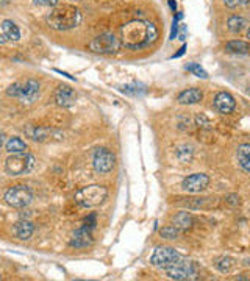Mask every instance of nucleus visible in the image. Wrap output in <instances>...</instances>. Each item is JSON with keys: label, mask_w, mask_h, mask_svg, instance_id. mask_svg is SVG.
<instances>
[{"label": "nucleus", "mask_w": 250, "mask_h": 281, "mask_svg": "<svg viewBox=\"0 0 250 281\" xmlns=\"http://www.w3.org/2000/svg\"><path fill=\"white\" fill-rule=\"evenodd\" d=\"M88 49L94 53L100 55H113L119 52L120 49V41L113 35V33H102L97 38H94L89 44Z\"/></svg>", "instance_id": "nucleus-6"}, {"label": "nucleus", "mask_w": 250, "mask_h": 281, "mask_svg": "<svg viewBox=\"0 0 250 281\" xmlns=\"http://www.w3.org/2000/svg\"><path fill=\"white\" fill-rule=\"evenodd\" d=\"M7 152L8 153H22L27 150V144L20 139V138H10V141L7 142Z\"/></svg>", "instance_id": "nucleus-24"}, {"label": "nucleus", "mask_w": 250, "mask_h": 281, "mask_svg": "<svg viewBox=\"0 0 250 281\" xmlns=\"http://www.w3.org/2000/svg\"><path fill=\"white\" fill-rule=\"evenodd\" d=\"M108 197V189L100 184H89L75 192V203L81 208H96Z\"/></svg>", "instance_id": "nucleus-3"}, {"label": "nucleus", "mask_w": 250, "mask_h": 281, "mask_svg": "<svg viewBox=\"0 0 250 281\" xmlns=\"http://www.w3.org/2000/svg\"><path fill=\"white\" fill-rule=\"evenodd\" d=\"M183 17V14L180 13L177 17H174V27H172V33H171V39H175L177 38V31H178V20Z\"/></svg>", "instance_id": "nucleus-30"}, {"label": "nucleus", "mask_w": 250, "mask_h": 281, "mask_svg": "<svg viewBox=\"0 0 250 281\" xmlns=\"http://www.w3.org/2000/svg\"><path fill=\"white\" fill-rule=\"evenodd\" d=\"M10 4V0H0V7H5Z\"/></svg>", "instance_id": "nucleus-34"}, {"label": "nucleus", "mask_w": 250, "mask_h": 281, "mask_svg": "<svg viewBox=\"0 0 250 281\" xmlns=\"http://www.w3.org/2000/svg\"><path fill=\"white\" fill-rule=\"evenodd\" d=\"M33 200V194L27 186H13L5 192L7 205L13 208H25Z\"/></svg>", "instance_id": "nucleus-10"}, {"label": "nucleus", "mask_w": 250, "mask_h": 281, "mask_svg": "<svg viewBox=\"0 0 250 281\" xmlns=\"http://www.w3.org/2000/svg\"><path fill=\"white\" fill-rule=\"evenodd\" d=\"M81 22V14L78 11V8L72 7V5H62L56 10H53L49 17H47V24L55 28V30H71L74 27H77Z\"/></svg>", "instance_id": "nucleus-2"}, {"label": "nucleus", "mask_w": 250, "mask_h": 281, "mask_svg": "<svg viewBox=\"0 0 250 281\" xmlns=\"http://www.w3.org/2000/svg\"><path fill=\"white\" fill-rule=\"evenodd\" d=\"M96 227V214H91L85 219L83 225L75 230L71 239V245L75 248H85L92 244V230Z\"/></svg>", "instance_id": "nucleus-8"}, {"label": "nucleus", "mask_w": 250, "mask_h": 281, "mask_svg": "<svg viewBox=\"0 0 250 281\" xmlns=\"http://www.w3.org/2000/svg\"><path fill=\"white\" fill-rule=\"evenodd\" d=\"M210 184V177L205 175V174H193V175H187L183 183H181V187L183 191L186 192H191V194H197V192H202L205 191Z\"/></svg>", "instance_id": "nucleus-12"}, {"label": "nucleus", "mask_w": 250, "mask_h": 281, "mask_svg": "<svg viewBox=\"0 0 250 281\" xmlns=\"http://www.w3.org/2000/svg\"><path fill=\"white\" fill-rule=\"evenodd\" d=\"M119 91L122 94H125V96H130V97H141V96H145L147 94V88L142 83L125 84V86H120Z\"/></svg>", "instance_id": "nucleus-20"}, {"label": "nucleus", "mask_w": 250, "mask_h": 281, "mask_svg": "<svg viewBox=\"0 0 250 281\" xmlns=\"http://www.w3.org/2000/svg\"><path fill=\"white\" fill-rule=\"evenodd\" d=\"M177 156H178V160L181 163H186V161H190L193 158V147H187V145H183L177 150Z\"/></svg>", "instance_id": "nucleus-26"}, {"label": "nucleus", "mask_w": 250, "mask_h": 281, "mask_svg": "<svg viewBox=\"0 0 250 281\" xmlns=\"http://www.w3.org/2000/svg\"><path fill=\"white\" fill-rule=\"evenodd\" d=\"M35 4L43 7H55L58 4V0H35Z\"/></svg>", "instance_id": "nucleus-31"}, {"label": "nucleus", "mask_w": 250, "mask_h": 281, "mask_svg": "<svg viewBox=\"0 0 250 281\" xmlns=\"http://www.w3.org/2000/svg\"><path fill=\"white\" fill-rule=\"evenodd\" d=\"M114 163H116V156L113 155V152H110L108 148L105 147H100V148H96L92 155V166H94V170L100 175H105L108 172L113 170L114 167Z\"/></svg>", "instance_id": "nucleus-11"}, {"label": "nucleus", "mask_w": 250, "mask_h": 281, "mask_svg": "<svg viewBox=\"0 0 250 281\" xmlns=\"http://www.w3.org/2000/svg\"><path fill=\"white\" fill-rule=\"evenodd\" d=\"M236 156H238V164L239 167L248 174L250 172V145L248 144H242L238 147V152H236Z\"/></svg>", "instance_id": "nucleus-18"}, {"label": "nucleus", "mask_w": 250, "mask_h": 281, "mask_svg": "<svg viewBox=\"0 0 250 281\" xmlns=\"http://www.w3.org/2000/svg\"><path fill=\"white\" fill-rule=\"evenodd\" d=\"M224 4L228 8H236V7H241V5H247L248 0H224Z\"/></svg>", "instance_id": "nucleus-29"}, {"label": "nucleus", "mask_w": 250, "mask_h": 281, "mask_svg": "<svg viewBox=\"0 0 250 281\" xmlns=\"http://www.w3.org/2000/svg\"><path fill=\"white\" fill-rule=\"evenodd\" d=\"M194 222V219L190 212H178L175 217H174V224H175V228H181V230H187L191 228Z\"/></svg>", "instance_id": "nucleus-21"}, {"label": "nucleus", "mask_w": 250, "mask_h": 281, "mask_svg": "<svg viewBox=\"0 0 250 281\" xmlns=\"http://www.w3.org/2000/svg\"><path fill=\"white\" fill-rule=\"evenodd\" d=\"M184 38H186V25H181V33H180V39H181V41H184Z\"/></svg>", "instance_id": "nucleus-32"}, {"label": "nucleus", "mask_w": 250, "mask_h": 281, "mask_svg": "<svg viewBox=\"0 0 250 281\" xmlns=\"http://www.w3.org/2000/svg\"><path fill=\"white\" fill-rule=\"evenodd\" d=\"M180 258H181V255L172 247H156L152 258H150V263L155 267H160V269L166 270L168 267L174 266Z\"/></svg>", "instance_id": "nucleus-9"}, {"label": "nucleus", "mask_w": 250, "mask_h": 281, "mask_svg": "<svg viewBox=\"0 0 250 281\" xmlns=\"http://www.w3.org/2000/svg\"><path fill=\"white\" fill-rule=\"evenodd\" d=\"M39 91H41V86L36 80H25V81L13 83L7 89V94L10 97L20 100L22 103H33L39 97Z\"/></svg>", "instance_id": "nucleus-4"}, {"label": "nucleus", "mask_w": 250, "mask_h": 281, "mask_svg": "<svg viewBox=\"0 0 250 281\" xmlns=\"http://www.w3.org/2000/svg\"><path fill=\"white\" fill-rule=\"evenodd\" d=\"M35 167V156L27 152L22 153H13L10 158L5 161V170L11 177L25 175Z\"/></svg>", "instance_id": "nucleus-5"}, {"label": "nucleus", "mask_w": 250, "mask_h": 281, "mask_svg": "<svg viewBox=\"0 0 250 281\" xmlns=\"http://www.w3.org/2000/svg\"><path fill=\"white\" fill-rule=\"evenodd\" d=\"M25 133L28 138H31L33 141H46L50 138V135L53 133L50 128H44V127H36V125H28L25 128Z\"/></svg>", "instance_id": "nucleus-17"}, {"label": "nucleus", "mask_w": 250, "mask_h": 281, "mask_svg": "<svg viewBox=\"0 0 250 281\" xmlns=\"http://www.w3.org/2000/svg\"><path fill=\"white\" fill-rule=\"evenodd\" d=\"M186 71H190V72H191V74H194L196 77L208 78V74L200 68V64H197V62H190V64H186Z\"/></svg>", "instance_id": "nucleus-27"}, {"label": "nucleus", "mask_w": 250, "mask_h": 281, "mask_svg": "<svg viewBox=\"0 0 250 281\" xmlns=\"http://www.w3.org/2000/svg\"><path fill=\"white\" fill-rule=\"evenodd\" d=\"M2 33L7 41H19V38H20V31H19L17 25L8 19L2 22Z\"/></svg>", "instance_id": "nucleus-19"}, {"label": "nucleus", "mask_w": 250, "mask_h": 281, "mask_svg": "<svg viewBox=\"0 0 250 281\" xmlns=\"http://www.w3.org/2000/svg\"><path fill=\"white\" fill-rule=\"evenodd\" d=\"M13 233H14V236H16L17 239L27 241V239L31 237V234L35 233V225L31 224L30 221H24V219H22V221H19V222L14 225Z\"/></svg>", "instance_id": "nucleus-16"}, {"label": "nucleus", "mask_w": 250, "mask_h": 281, "mask_svg": "<svg viewBox=\"0 0 250 281\" xmlns=\"http://www.w3.org/2000/svg\"><path fill=\"white\" fill-rule=\"evenodd\" d=\"M2 145H4V139H2V136H0V148H2Z\"/></svg>", "instance_id": "nucleus-35"}, {"label": "nucleus", "mask_w": 250, "mask_h": 281, "mask_svg": "<svg viewBox=\"0 0 250 281\" xmlns=\"http://www.w3.org/2000/svg\"><path fill=\"white\" fill-rule=\"evenodd\" d=\"M233 266H235V260H232V258H228V256H224V258H221L217 263H216V267L221 270L222 273H228V272H232V269H233Z\"/></svg>", "instance_id": "nucleus-25"}, {"label": "nucleus", "mask_w": 250, "mask_h": 281, "mask_svg": "<svg viewBox=\"0 0 250 281\" xmlns=\"http://www.w3.org/2000/svg\"><path fill=\"white\" fill-rule=\"evenodd\" d=\"M160 234L164 239H175L178 236V228H175V227H164V228L160 230Z\"/></svg>", "instance_id": "nucleus-28"}, {"label": "nucleus", "mask_w": 250, "mask_h": 281, "mask_svg": "<svg viewBox=\"0 0 250 281\" xmlns=\"http://www.w3.org/2000/svg\"><path fill=\"white\" fill-rule=\"evenodd\" d=\"M169 7H171L172 10H175V8H177V4L174 2V0H169Z\"/></svg>", "instance_id": "nucleus-33"}, {"label": "nucleus", "mask_w": 250, "mask_h": 281, "mask_svg": "<svg viewBox=\"0 0 250 281\" xmlns=\"http://www.w3.org/2000/svg\"><path fill=\"white\" fill-rule=\"evenodd\" d=\"M236 106L235 99L232 97V94L228 92H217L214 97V108L222 113V114H230Z\"/></svg>", "instance_id": "nucleus-14"}, {"label": "nucleus", "mask_w": 250, "mask_h": 281, "mask_svg": "<svg viewBox=\"0 0 250 281\" xmlns=\"http://www.w3.org/2000/svg\"><path fill=\"white\" fill-rule=\"evenodd\" d=\"M77 102V94L72 88L62 84L55 91V103L61 108H71Z\"/></svg>", "instance_id": "nucleus-13"}, {"label": "nucleus", "mask_w": 250, "mask_h": 281, "mask_svg": "<svg viewBox=\"0 0 250 281\" xmlns=\"http://www.w3.org/2000/svg\"><path fill=\"white\" fill-rule=\"evenodd\" d=\"M227 25L232 33H241V31L247 27V20L242 16H232V17H228Z\"/></svg>", "instance_id": "nucleus-22"}, {"label": "nucleus", "mask_w": 250, "mask_h": 281, "mask_svg": "<svg viewBox=\"0 0 250 281\" xmlns=\"http://www.w3.org/2000/svg\"><path fill=\"white\" fill-rule=\"evenodd\" d=\"M202 97H203V94H202L200 89L191 88V89L181 91V92L178 94L177 100H178V103H181V105H196V103H199V102L202 100Z\"/></svg>", "instance_id": "nucleus-15"}, {"label": "nucleus", "mask_w": 250, "mask_h": 281, "mask_svg": "<svg viewBox=\"0 0 250 281\" xmlns=\"http://www.w3.org/2000/svg\"><path fill=\"white\" fill-rule=\"evenodd\" d=\"M122 44L132 50L144 49L153 44L158 38V30L152 22L147 20H132L120 28Z\"/></svg>", "instance_id": "nucleus-1"}, {"label": "nucleus", "mask_w": 250, "mask_h": 281, "mask_svg": "<svg viewBox=\"0 0 250 281\" xmlns=\"http://www.w3.org/2000/svg\"><path fill=\"white\" fill-rule=\"evenodd\" d=\"M225 49H227L228 52H232V53L247 55V52H248V44H247L245 41H239V39H236V41H230V42H227Z\"/></svg>", "instance_id": "nucleus-23"}, {"label": "nucleus", "mask_w": 250, "mask_h": 281, "mask_svg": "<svg viewBox=\"0 0 250 281\" xmlns=\"http://www.w3.org/2000/svg\"><path fill=\"white\" fill-rule=\"evenodd\" d=\"M166 273L171 279H178V281H184V279H194L197 278L199 273V267L196 263L193 261H186V260H178L174 266L166 269Z\"/></svg>", "instance_id": "nucleus-7"}]
</instances>
